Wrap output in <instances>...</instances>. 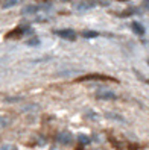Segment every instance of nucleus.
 Segmentation results:
<instances>
[{
	"mask_svg": "<svg viewBox=\"0 0 149 150\" xmlns=\"http://www.w3.org/2000/svg\"><path fill=\"white\" fill-rule=\"evenodd\" d=\"M56 141L63 146H68V144H72V141H73V135L70 134L68 130H63L56 135Z\"/></svg>",
	"mask_w": 149,
	"mask_h": 150,
	"instance_id": "nucleus-1",
	"label": "nucleus"
},
{
	"mask_svg": "<svg viewBox=\"0 0 149 150\" xmlns=\"http://www.w3.org/2000/svg\"><path fill=\"white\" fill-rule=\"evenodd\" d=\"M55 33L59 35L63 40H68V41H75L76 40V33L72 29H61V30H56Z\"/></svg>",
	"mask_w": 149,
	"mask_h": 150,
	"instance_id": "nucleus-2",
	"label": "nucleus"
},
{
	"mask_svg": "<svg viewBox=\"0 0 149 150\" xmlns=\"http://www.w3.org/2000/svg\"><path fill=\"white\" fill-rule=\"evenodd\" d=\"M96 97L101 100H116L117 97L114 93H111V91H98L96 93Z\"/></svg>",
	"mask_w": 149,
	"mask_h": 150,
	"instance_id": "nucleus-3",
	"label": "nucleus"
},
{
	"mask_svg": "<svg viewBox=\"0 0 149 150\" xmlns=\"http://www.w3.org/2000/svg\"><path fill=\"white\" fill-rule=\"evenodd\" d=\"M98 79H101V81H111V77L102 76V74H88V76H82V77L78 79V81H98Z\"/></svg>",
	"mask_w": 149,
	"mask_h": 150,
	"instance_id": "nucleus-4",
	"label": "nucleus"
},
{
	"mask_svg": "<svg viewBox=\"0 0 149 150\" xmlns=\"http://www.w3.org/2000/svg\"><path fill=\"white\" fill-rule=\"evenodd\" d=\"M26 30H29V28H28L26 24H21V26H19V28H17L15 30H12V32L8 33V38H17L19 35H23Z\"/></svg>",
	"mask_w": 149,
	"mask_h": 150,
	"instance_id": "nucleus-5",
	"label": "nucleus"
},
{
	"mask_svg": "<svg viewBox=\"0 0 149 150\" xmlns=\"http://www.w3.org/2000/svg\"><path fill=\"white\" fill-rule=\"evenodd\" d=\"M96 5V2H91V0H85V2H82V3H79L78 5V9L79 11H88V9H91V8H94Z\"/></svg>",
	"mask_w": 149,
	"mask_h": 150,
	"instance_id": "nucleus-6",
	"label": "nucleus"
},
{
	"mask_svg": "<svg viewBox=\"0 0 149 150\" xmlns=\"http://www.w3.org/2000/svg\"><path fill=\"white\" fill-rule=\"evenodd\" d=\"M131 28H133V30H134L137 35H143V33H145V28H143V26L140 24V23H137V21H134Z\"/></svg>",
	"mask_w": 149,
	"mask_h": 150,
	"instance_id": "nucleus-7",
	"label": "nucleus"
},
{
	"mask_svg": "<svg viewBox=\"0 0 149 150\" xmlns=\"http://www.w3.org/2000/svg\"><path fill=\"white\" fill-rule=\"evenodd\" d=\"M19 2L20 0H5L3 2V8H12V6H15V5H19Z\"/></svg>",
	"mask_w": 149,
	"mask_h": 150,
	"instance_id": "nucleus-8",
	"label": "nucleus"
},
{
	"mask_svg": "<svg viewBox=\"0 0 149 150\" xmlns=\"http://www.w3.org/2000/svg\"><path fill=\"white\" fill-rule=\"evenodd\" d=\"M37 11H38V8L34 6V5H31V6H26V8H24L23 14H34V12H37Z\"/></svg>",
	"mask_w": 149,
	"mask_h": 150,
	"instance_id": "nucleus-9",
	"label": "nucleus"
},
{
	"mask_svg": "<svg viewBox=\"0 0 149 150\" xmlns=\"http://www.w3.org/2000/svg\"><path fill=\"white\" fill-rule=\"evenodd\" d=\"M78 139H79L81 144H88V143H90V138L87 137V135H84V134H79V135H78Z\"/></svg>",
	"mask_w": 149,
	"mask_h": 150,
	"instance_id": "nucleus-10",
	"label": "nucleus"
},
{
	"mask_svg": "<svg viewBox=\"0 0 149 150\" xmlns=\"http://www.w3.org/2000/svg\"><path fill=\"white\" fill-rule=\"evenodd\" d=\"M82 35H84V38H96V37H98V32H94V30H85Z\"/></svg>",
	"mask_w": 149,
	"mask_h": 150,
	"instance_id": "nucleus-11",
	"label": "nucleus"
},
{
	"mask_svg": "<svg viewBox=\"0 0 149 150\" xmlns=\"http://www.w3.org/2000/svg\"><path fill=\"white\" fill-rule=\"evenodd\" d=\"M0 150H19V149H17V146H14V144H3L2 147H0Z\"/></svg>",
	"mask_w": 149,
	"mask_h": 150,
	"instance_id": "nucleus-12",
	"label": "nucleus"
},
{
	"mask_svg": "<svg viewBox=\"0 0 149 150\" xmlns=\"http://www.w3.org/2000/svg\"><path fill=\"white\" fill-rule=\"evenodd\" d=\"M107 117H108V118H114V120H119V121H123V118H122V117H119V115H116V114H107Z\"/></svg>",
	"mask_w": 149,
	"mask_h": 150,
	"instance_id": "nucleus-13",
	"label": "nucleus"
},
{
	"mask_svg": "<svg viewBox=\"0 0 149 150\" xmlns=\"http://www.w3.org/2000/svg\"><path fill=\"white\" fill-rule=\"evenodd\" d=\"M8 118H0V127H5V126H8Z\"/></svg>",
	"mask_w": 149,
	"mask_h": 150,
	"instance_id": "nucleus-14",
	"label": "nucleus"
},
{
	"mask_svg": "<svg viewBox=\"0 0 149 150\" xmlns=\"http://www.w3.org/2000/svg\"><path fill=\"white\" fill-rule=\"evenodd\" d=\"M38 42H40V41H38L37 38H35V40H31V41H28V44H29V46H37Z\"/></svg>",
	"mask_w": 149,
	"mask_h": 150,
	"instance_id": "nucleus-15",
	"label": "nucleus"
},
{
	"mask_svg": "<svg viewBox=\"0 0 149 150\" xmlns=\"http://www.w3.org/2000/svg\"><path fill=\"white\" fill-rule=\"evenodd\" d=\"M50 150H61V149H58V147H52Z\"/></svg>",
	"mask_w": 149,
	"mask_h": 150,
	"instance_id": "nucleus-16",
	"label": "nucleus"
},
{
	"mask_svg": "<svg viewBox=\"0 0 149 150\" xmlns=\"http://www.w3.org/2000/svg\"><path fill=\"white\" fill-rule=\"evenodd\" d=\"M96 150H101V149H96Z\"/></svg>",
	"mask_w": 149,
	"mask_h": 150,
	"instance_id": "nucleus-17",
	"label": "nucleus"
},
{
	"mask_svg": "<svg viewBox=\"0 0 149 150\" xmlns=\"http://www.w3.org/2000/svg\"><path fill=\"white\" fill-rule=\"evenodd\" d=\"M122 2H125V0H122Z\"/></svg>",
	"mask_w": 149,
	"mask_h": 150,
	"instance_id": "nucleus-18",
	"label": "nucleus"
}]
</instances>
